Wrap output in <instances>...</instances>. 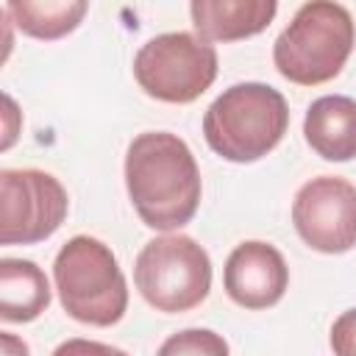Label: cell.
<instances>
[{
  "mask_svg": "<svg viewBox=\"0 0 356 356\" xmlns=\"http://www.w3.org/2000/svg\"><path fill=\"white\" fill-rule=\"evenodd\" d=\"M125 186L139 220L156 231L186 225L203 189L189 145L170 131H145L128 145Z\"/></svg>",
  "mask_w": 356,
  "mask_h": 356,
  "instance_id": "6da1fadb",
  "label": "cell"
},
{
  "mask_svg": "<svg viewBox=\"0 0 356 356\" xmlns=\"http://www.w3.org/2000/svg\"><path fill=\"white\" fill-rule=\"evenodd\" d=\"M356 25L337 0H306L273 44L275 70L298 83L317 86L337 78L350 58Z\"/></svg>",
  "mask_w": 356,
  "mask_h": 356,
  "instance_id": "7a4b0ae2",
  "label": "cell"
},
{
  "mask_svg": "<svg viewBox=\"0 0 356 356\" xmlns=\"http://www.w3.org/2000/svg\"><path fill=\"white\" fill-rule=\"evenodd\" d=\"M289 108L278 89L256 81L228 86L203 114V136L225 161L248 164L267 156L286 134Z\"/></svg>",
  "mask_w": 356,
  "mask_h": 356,
  "instance_id": "3957f363",
  "label": "cell"
},
{
  "mask_svg": "<svg viewBox=\"0 0 356 356\" xmlns=\"http://www.w3.org/2000/svg\"><path fill=\"white\" fill-rule=\"evenodd\" d=\"M53 278L64 312L86 325L108 328L128 309V284L108 245L95 236H72L53 261Z\"/></svg>",
  "mask_w": 356,
  "mask_h": 356,
  "instance_id": "277c9868",
  "label": "cell"
},
{
  "mask_svg": "<svg viewBox=\"0 0 356 356\" xmlns=\"http://www.w3.org/2000/svg\"><path fill=\"white\" fill-rule=\"evenodd\" d=\"M139 295L164 314H178L200 306L211 289L209 253L186 234L150 239L134 264Z\"/></svg>",
  "mask_w": 356,
  "mask_h": 356,
  "instance_id": "5b68a950",
  "label": "cell"
},
{
  "mask_svg": "<svg viewBox=\"0 0 356 356\" xmlns=\"http://www.w3.org/2000/svg\"><path fill=\"white\" fill-rule=\"evenodd\" d=\"M134 78L145 95L161 103H192L217 78V50L186 31L159 33L139 47Z\"/></svg>",
  "mask_w": 356,
  "mask_h": 356,
  "instance_id": "8992f818",
  "label": "cell"
},
{
  "mask_svg": "<svg viewBox=\"0 0 356 356\" xmlns=\"http://www.w3.org/2000/svg\"><path fill=\"white\" fill-rule=\"evenodd\" d=\"M70 209L67 189L44 170H0V242L36 245L58 231Z\"/></svg>",
  "mask_w": 356,
  "mask_h": 356,
  "instance_id": "52a82bcc",
  "label": "cell"
},
{
  "mask_svg": "<svg viewBox=\"0 0 356 356\" xmlns=\"http://www.w3.org/2000/svg\"><path fill=\"white\" fill-rule=\"evenodd\" d=\"M292 222L312 250H350L356 245V186L339 175L306 181L292 200Z\"/></svg>",
  "mask_w": 356,
  "mask_h": 356,
  "instance_id": "ba28073f",
  "label": "cell"
},
{
  "mask_svg": "<svg viewBox=\"0 0 356 356\" xmlns=\"http://www.w3.org/2000/svg\"><path fill=\"white\" fill-rule=\"evenodd\" d=\"M222 286L242 309H270L289 286V267L278 248L250 239L231 250L222 270Z\"/></svg>",
  "mask_w": 356,
  "mask_h": 356,
  "instance_id": "9c48e42d",
  "label": "cell"
},
{
  "mask_svg": "<svg viewBox=\"0 0 356 356\" xmlns=\"http://www.w3.org/2000/svg\"><path fill=\"white\" fill-rule=\"evenodd\" d=\"M278 11V0H189L195 31L209 42H239L261 33Z\"/></svg>",
  "mask_w": 356,
  "mask_h": 356,
  "instance_id": "30bf717a",
  "label": "cell"
},
{
  "mask_svg": "<svg viewBox=\"0 0 356 356\" xmlns=\"http://www.w3.org/2000/svg\"><path fill=\"white\" fill-rule=\"evenodd\" d=\"M303 134L325 161L356 159V100L348 95L317 97L306 111Z\"/></svg>",
  "mask_w": 356,
  "mask_h": 356,
  "instance_id": "8fae6325",
  "label": "cell"
},
{
  "mask_svg": "<svg viewBox=\"0 0 356 356\" xmlns=\"http://www.w3.org/2000/svg\"><path fill=\"white\" fill-rule=\"evenodd\" d=\"M50 306V284L42 267L28 259L0 261V317L6 323H31Z\"/></svg>",
  "mask_w": 356,
  "mask_h": 356,
  "instance_id": "7c38bea8",
  "label": "cell"
},
{
  "mask_svg": "<svg viewBox=\"0 0 356 356\" xmlns=\"http://www.w3.org/2000/svg\"><path fill=\"white\" fill-rule=\"evenodd\" d=\"M6 11L25 36L56 42L83 22L89 0H6Z\"/></svg>",
  "mask_w": 356,
  "mask_h": 356,
  "instance_id": "4fadbf2b",
  "label": "cell"
},
{
  "mask_svg": "<svg viewBox=\"0 0 356 356\" xmlns=\"http://www.w3.org/2000/svg\"><path fill=\"white\" fill-rule=\"evenodd\" d=\"M161 356H170V353H200V356H222L228 353V345L222 337H217L214 331H206V328H189V331H181L175 337H170L161 348H159Z\"/></svg>",
  "mask_w": 356,
  "mask_h": 356,
  "instance_id": "5bb4252c",
  "label": "cell"
},
{
  "mask_svg": "<svg viewBox=\"0 0 356 356\" xmlns=\"http://www.w3.org/2000/svg\"><path fill=\"white\" fill-rule=\"evenodd\" d=\"M331 350L339 356H356V306L342 312L331 325Z\"/></svg>",
  "mask_w": 356,
  "mask_h": 356,
  "instance_id": "9a60e30c",
  "label": "cell"
}]
</instances>
